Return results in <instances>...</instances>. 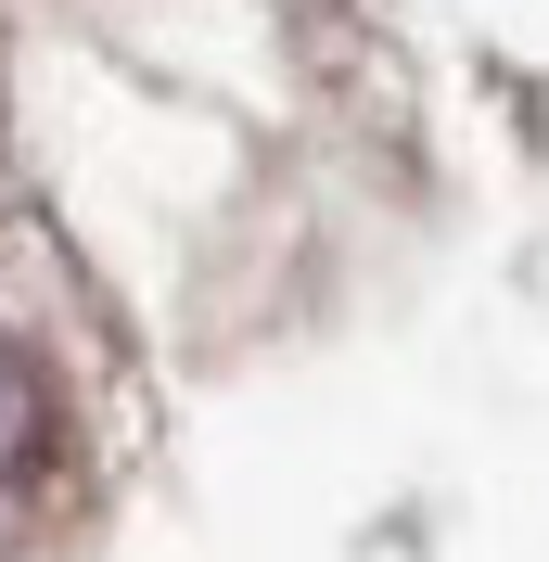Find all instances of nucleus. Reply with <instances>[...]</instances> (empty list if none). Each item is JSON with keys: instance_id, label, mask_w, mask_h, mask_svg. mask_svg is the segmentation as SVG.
Segmentation results:
<instances>
[{"instance_id": "f257e3e1", "label": "nucleus", "mask_w": 549, "mask_h": 562, "mask_svg": "<svg viewBox=\"0 0 549 562\" xmlns=\"http://www.w3.org/2000/svg\"><path fill=\"white\" fill-rule=\"evenodd\" d=\"M52 473H65V422H52L26 358H0V512H26Z\"/></svg>"}]
</instances>
